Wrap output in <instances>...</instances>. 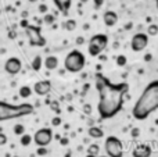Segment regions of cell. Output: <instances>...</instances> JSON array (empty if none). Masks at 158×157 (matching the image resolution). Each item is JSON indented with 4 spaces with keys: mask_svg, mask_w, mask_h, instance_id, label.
I'll return each instance as SVG.
<instances>
[{
    "mask_svg": "<svg viewBox=\"0 0 158 157\" xmlns=\"http://www.w3.org/2000/svg\"><path fill=\"white\" fill-rule=\"evenodd\" d=\"M156 6H157V10H158V0H156Z\"/></svg>",
    "mask_w": 158,
    "mask_h": 157,
    "instance_id": "44",
    "label": "cell"
},
{
    "mask_svg": "<svg viewBox=\"0 0 158 157\" xmlns=\"http://www.w3.org/2000/svg\"><path fill=\"white\" fill-rule=\"evenodd\" d=\"M52 124L54 125V127H58V125H61V118H60V117H54V118L52 120Z\"/></svg>",
    "mask_w": 158,
    "mask_h": 157,
    "instance_id": "29",
    "label": "cell"
},
{
    "mask_svg": "<svg viewBox=\"0 0 158 157\" xmlns=\"http://www.w3.org/2000/svg\"><path fill=\"white\" fill-rule=\"evenodd\" d=\"M53 136L54 135H53V131L50 128H40L33 135V142L38 146H47L53 141Z\"/></svg>",
    "mask_w": 158,
    "mask_h": 157,
    "instance_id": "8",
    "label": "cell"
},
{
    "mask_svg": "<svg viewBox=\"0 0 158 157\" xmlns=\"http://www.w3.org/2000/svg\"><path fill=\"white\" fill-rule=\"evenodd\" d=\"M22 17H24V18H25V17H28V13H27V11H24V13H22Z\"/></svg>",
    "mask_w": 158,
    "mask_h": 157,
    "instance_id": "41",
    "label": "cell"
},
{
    "mask_svg": "<svg viewBox=\"0 0 158 157\" xmlns=\"http://www.w3.org/2000/svg\"><path fill=\"white\" fill-rule=\"evenodd\" d=\"M151 58H153V56H151L150 53H148V54H146V56H144V60H146V61H151Z\"/></svg>",
    "mask_w": 158,
    "mask_h": 157,
    "instance_id": "37",
    "label": "cell"
},
{
    "mask_svg": "<svg viewBox=\"0 0 158 157\" xmlns=\"http://www.w3.org/2000/svg\"><path fill=\"white\" fill-rule=\"evenodd\" d=\"M29 3H36V2H39V0H28Z\"/></svg>",
    "mask_w": 158,
    "mask_h": 157,
    "instance_id": "42",
    "label": "cell"
},
{
    "mask_svg": "<svg viewBox=\"0 0 158 157\" xmlns=\"http://www.w3.org/2000/svg\"><path fill=\"white\" fill-rule=\"evenodd\" d=\"M156 110H158V81H153L142 92L132 110V114L136 120L142 121Z\"/></svg>",
    "mask_w": 158,
    "mask_h": 157,
    "instance_id": "2",
    "label": "cell"
},
{
    "mask_svg": "<svg viewBox=\"0 0 158 157\" xmlns=\"http://www.w3.org/2000/svg\"><path fill=\"white\" fill-rule=\"evenodd\" d=\"M19 142H21L22 146H29L31 142H32V136L28 135V134H24V135L21 136V139H19Z\"/></svg>",
    "mask_w": 158,
    "mask_h": 157,
    "instance_id": "21",
    "label": "cell"
},
{
    "mask_svg": "<svg viewBox=\"0 0 158 157\" xmlns=\"http://www.w3.org/2000/svg\"><path fill=\"white\" fill-rule=\"evenodd\" d=\"M52 108H53V110H56V113H60V107H58V103H53V104H52Z\"/></svg>",
    "mask_w": 158,
    "mask_h": 157,
    "instance_id": "35",
    "label": "cell"
},
{
    "mask_svg": "<svg viewBox=\"0 0 158 157\" xmlns=\"http://www.w3.org/2000/svg\"><path fill=\"white\" fill-rule=\"evenodd\" d=\"M85 64H86V58L85 54L79 50H72L67 54L65 60H64V67H65L67 71L69 72H81L83 70Z\"/></svg>",
    "mask_w": 158,
    "mask_h": 157,
    "instance_id": "4",
    "label": "cell"
},
{
    "mask_svg": "<svg viewBox=\"0 0 158 157\" xmlns=\"http://www.w3.org/2000/svg\"><path fill=\"white\" fill-rule=\"evenodd\" d=\"M93 2H94V8L96 10H98V8L104 4V0H93Z\"/></svg>",
    "mask_w": 158,
    "mask_h": 157,
    "instance_id": "30",
    "label": "cell"
},
{
    "mask_svg": "<svg viewBox=\"0 0 158 157\" xmlns=\"http://www.w3.org/2000/svg\"><path fill=\"white\" fill-rule=\"evenodd\" d=\"M131 135H132V138H137V136L140 135V129L139 128H133V129L131 131Z\"/></svg>",
    "mask_w": 158,
    "mask_h": 157,
    "instance_id": "27",
    "label": "cell"
},
{
    "mask_svg": "<svg viewBox=\"0 0 158 157\" xmlns=\"http://www.w3.org/2000/svg\"><path fill=\"white\" fill-rule=\"evenodd\" d=\"M151 153H153V150H151V147L148 146V145L140 143V145H137V146L133 149L132 156H133V157H150Z\"/></svg>",
    "mask_w": 158,
    "mask_h": 157,
    "instance_id": "12",
    "label": "cell"
},
{
    "mask_svg": "<svg viewBox=\"0 0 158 157\" xmlns=\"http://www.w3.org/2000/svg\"><path fill=\"white\" fill-rule=\"evenodd\" d=\"M21 68H22V63H21V60L17 57H10L4 64L6 72L10 75H17L21 71Z\"/></svg>",
    "mask_w": 158,
    "mask_h": 157,
    "instance_id": "10",
    "label": "cell"
},
{
    "mask_svg": "<svg viewBox=\"0 0 158 157\" xmlns=\"http://www.w3.org/2000/svg\"><path fill=\"white\" fill-rule=\"evenodd\" d=\"M32 70L33 71H39V70L42 68V66H43V60H42L40 56H35V58L32 60Z\"/></svg>",
    "mask_w": 158,
    "mask_h": 157,
    "instance_id": "18",
    "label": "cell"
},
{
    "mask_svg": "<svg viewBox=\"0 0 158 157\" xmlns=\"http://www.w3.org/2000/svg\"><path fill=\"white\" fill-rule=\"evenodd\" d=\"M148 33H143V32H139L136 35H133L131 40V49L133 52H142L144 50V47L148 45Z\"/></svg>",
    "mask_w": 158,
    "mask_h": 157,
    "instance_id": "9",
    "label": "cell"
},
{
    "mask_svg": "<svg viewBox=\"0 0 158 157\" xmlns=\"http://www.w3.org/2000/svg\"><path fill=\"white\" fill-rule=\"evenodd\" d=\"M86 157H108V156H93V155H87Z\"/></svg>",
    "mask_w": 158,
    "mask_h": 157,
    "instance_id": "38",
    "label": "cell"
},
{
    "mask_svg": "<svg viewBox=\"0 0 158 157\" xmlns=\"http://www.w3.org/2000/svg\"><path fill=\"white\" fill-rule=\"evenodd\" d=\"M85 42V39L82 38V36H79V38H77V45H82Z\"/></svg>",
    "mask_w": 158,
    "mask_h": 157,
    "instance_id": "36",
    "label": "cell"
},
{
    "mask_svg": "<svg viewBox=\"0 0 158 157\" xmlns=\"http://www.w3.org/2000/svg\"><path fill=\"white\" fill-rule=\"evenodd\" d=\"M83 111H85V114H90V113H92V107H90V104H85L83 106Z\"/></svg>",
    "mask_w": 158,
    "mask_h": 157,
    "instance_id": "32",
    "label": "cell"
},
{
    "mask_svg": "<svg viewBox=\"0 0 158 157\" xmlns=\"http://www.w3.org/2000/svg\"><path fill=\"white\" fill-rule=\"evenodd\" d=\"M35 113V107L29 103H22V104H8L6 102H0V121H7V120L19 118L29 114Z\"/></svg>",
    "mask_w": 158,
    "mask_h": 157,
    "instance_id": "3",
    "label": "cell"
},
{
    "mask_svg": "<svg viewBox=\"0 0 158 157\" xmlns=\"http://www.w3.org/2000/svg\"><path fill=\"white\" fill-rule=\"evenodd\" d=\"M103 21L104 24L107 25V27H114V25H117L118 22V15L115 11H106L103 15Z\"/></svg>",
    "mask_w": 158,
    "mask_h": 157,
    "instance_id": "13",
    "label": "cell"
},
{
    "mask_svg": "<svg viewBox=\"0 0 158 157\" xmlns=\"http://www.w3.org/2000/svg\"><path fill=\"white\" fill-rule=\"evenodd\" d=\"M19 25H21V27L24 28V29H27V28L29 27V24H28V21H27V19H21V22H19Z\"/></svg>",
    "mask_w": 158,
    "mask_h": 157,
    "instance_id": "34",
    "label": "cell"
},
{
    "mask_svg": "<svg viewBox=\"0 0 158 157\" xmlns=\"http://www.w3.org/2000/svg\"><path fill=\"white\" fill-rule=\"evenodd\" d=\"M8 36H10V38H15V33H14V32H10V35H8Z\"/></svg>",
    "mask_w": 158,
    "mask_h": 157,
    "instance_id": "40",
    "label": "cell"
},
{
    "mask_svg": "<svg viewBox=\"0 0 158 157\" xmlns=\"http://www.w3.org/2000/svg\"><path fill=\"white\" fill-rule=\"evenodd\" d=\"M7 143V136L4 134H0V146H4Z\"/></svg>",
    "mask_w": 158,
    "mask_h": 157,
    "instance_id": "28",
    "label": "cell"
},
{
    "mask_svg": "<svg viewBox=\"0 0 158 157\" xmlns=\"http://www.w3.org/2000/svg\"><path fill=\"white\" fill-rule=\"evenodd\" d=\"M106 153L108 157H123V146L122 142L117 136H108L106 139Z\"/></svg>",
    "mask_w": 158,
    "mask_h": 157,
    "instance_id": "6",
    "label": "cell"
},
{
    "mask_svg": "<svg viewBox=\"0 0 158 157\" xmlns=\"http://www.w3.org/2000/svg\"><path fill=\"white\" fill-rule=\"evenodd\" d=\"M77 21L75 19H67L65 22L63 24V28L64 29H67V31H75L77 29Z\"/></svg>",
    "mask_w": 158,
    "mask_h": 157,
    "instance_id": "19",
    "label": "cell"
},
{
    "mask_svg": "<svg viewBox=\"0 0 158 157\" xmlns=\"http://www.w3.org/2000/svg\"><path fill=\"white\" fill-rule=\"evenodd\" d=\"M14 134L18 136H22L25 134V127L22 124H15L14 125Z\"/></svg>",
    "mask_w": 158,
    "mask_h": 157,
    "instance_id": "23",
    "label": "cell"
},
{
    "mask_svg": "<svg viewBox=\"0 0 158 157\" xmlns=\"http://www.w3.org/2000/svg\"><path fill=\"white\" fill-rule=\"evenodd\" d=\"M54 21H56V17L53 15V14H50V13L44 14V17H43V22H44L46 25H52V24H54Z\"/></svg>",
    "mask_w": 158,
    "mask_h": 157,
    "instance_id": "22",
    "label": "cell"
},
{
    "mask_svg": "<svg viewBox=\"0 0 158 157\" xmlns=\"http://www.w3.org/2000/svg\"><path fill=\"white\" fill-rule=\"evenodd\" d=\"M18 95L22 99H28V97H31V95H32V89H31L29 86H21L18 91Z\"/></svg>",
    "mask_w": 158,
    "mask_h": 157,
    "instance_id": "17",
    "label": "cell"
},
{
    "mask_svg": "<svg viewBox=\"0 0 158 157\" xmlns=\"http://www.w3.org/2000/svg\"><path fill=\"white\" fill-rule=\"evenodd\" d=\"M54 6L61 11L63 14H68L69 8H71V3L72 0H53Z\"/></svg>",
    "mask_w": 158,
    "mask_h": 157,
    "instance_id": "14",
    "label": "cell"
},
{
    "mask_svg": "<svg viewBox=\"0 0 158 157\" xmlns=\"http://www.w3.org/2000/svg\"><path fill=\"white\" fill-rule=\"evenodd\" d=\"M156 125H157V127H158V118L156 120Z\"/></svg>",
    "mask_w": 158,
    "mask_h": 157,
    "instance_id": "45",
    "label": "cell"
},
{
    "mask_svg": "<svg viewBox=\"0 0 158 157\" xmlns=\"http://www.w3.org/2000/svg\"><path fill=\"white\" fill-rule=\"evenodd\" d=\"M25 33H27L28 39H29V45L35 47H42L46 45V39L42 36V29L40 27H33V25H29V27L25 29Z\"/></svg>",
    "mask_w": 158,
    "mask_h": 157,
    "instance_id": "7",
    "label": "cell"
},
{
    "mask_svg": "<svg viewBox=\"0 0 158 157\" xmlns=\"http://www.w3.org/2000/svg\"><path fill=\"white\" fill-rule=\"evenodd\" d=\"M65 157H71V153H67V155H65Z\"/></svg>",
    "mask_w": 158,
    "mask_h": 157,
    "instance_id": "43",
    "label": "cell"
},
{
    "mask_svg": "<svg viewBox=\"0 0 158 157\" xmlns=\"http://www.w3.org/2000/svg\"><path fill=\"white\" fill-rule=\"evenodd\" d=\"M125 28H126V29H131V28H132V24H131V22H129V24H128V25H126V27H125Z\"/></svg>",
    "mask_w": 158,
    "mask_h": 157,
    "instance_id": "39",
    "label": "cell"
},
{
    "mask_svg": "<svg viewBox=\"0 0 158 157\" xmlns=\"http://www.w3.org/2000/svg\"><path fill=\"white\" fill-rule=\"evenodd\" d=\"M94 81L96 89H97L98 93V116H100L101 120L112 118L122 108L125 96L128 95L129 91V85L126 82L112 83L101 72H96Z\"/></svg>",
    "mask_w": 158,
    "mask_h": 157,
    "instance_id": "1",
    "label": "cell"
},
{
    "mask_svg": "<svg viewBox=\"0 0 158 157\" xmlns=\"http://www.w3.org/2000/svg\"><path fill=\"white\" fill-rule=\"evenodd\" d=\"M100 153V146L97 143H92L87 147V155H93V156H98Z\"/></svg>",
    "mask_w": 158,
    "mask_h": 157,
    "instance_id": "20",
    "label": "cell"
},
{
    "mask_svg": "<svg viewBox=\"0 0 158 157\" xmlns=\"http://www.w3.org/2000/svg\"><path fill=\"white\" fill-rule=\"evenodd\" d=\"M89 136L90 138H93V139H100V138H103L104 136V132H103V129L101 128H98V127H90L89 128Z\"/></svg>",
    "mask_w": 158,
    "mask_h": 157,
    "instance_id": "16",
    "label": "cell"
},
{
    "mask_svg": "<svg viewBox=\"0 0 158 157\" xmlns=\"http://www.w3.org/2000/svg\"><path fill=\"white\" fill-rule=\"evenodd\" d=\"M147 33H148L150 36L158 35V25H157V24H151L150 27H148V29H147Z\"/></svg>",
    "mask_w": 158,
    "mask_h": 157,
    "instance_id": "25",
    "label": "cell"
},
{
    "mask_svg": "<svg viewBox=\"0 0 158 157\" xmlns=\"http://www.w3.org/2000/svg\"><path fill=\"white\" fill-rule=\"evenodd\" d=\"M52 91V82L49 79L44 81H38V82L33 85V92H35L38 96H46L50 93Z\"/></svg>",
    "mask_w": 158,
    "mask_h": 157,
    "instance_id": "11",
    "label": "cell"
},
{
    "mask_svg": "<svg viewBox=\"0 0 158 157\" xmlns=\"http://www.w3.org/2000/svg\"><path fill=\"white\" fill-rule=\"evenodd\" d=\"M15 157H18V156H15Z\"/></svg>",
    "mask_w": 158,
    "mask_h": 157,
    "instance_id": "47",
    "label": "cell"
},
{
    "mask_svg": "<svg viewBox=\"0 0 158 157\" xmlns=\"http://www.w3.org/2000/svg\"><path fill=\"white\" fill-rule=\"evenodd\" d=\"M44 67H46L49 71H53L58 67V58L56 56H47L44 58Z\"/></svg>",
    "mask_w": 158,
    "mask_h": 157,
    "instance_id": "15",
    "label": "cell"
},
{
    "mask_svg": "<svg viewBox=\"0 0 158 157\" xmlns=\"http://www.w3.org/2000/svg\"><path fill=\"white\" fill-rule=\"evenodd\" d=\"M47 10H49V8H47V6H46V4H40V6H39V13H42V14H47Z\"/></svg>",
    "mask_w": 158,
    "mask_h": 157,
    "instance_id": "31",
    "label": "cell"
},
{
    "mask_svg": "<svg viewBox=\"0 0 158 157\" xmlns=\"http://www.w3.org/2000/svg\"><path fill=\"white\" fill-rule=\"evenodd\" d=\"M108 45V36L104 35V33H97V35H93L89 40V54L92 57L96 56H100V53Z\"/></svg>",
    "mask_w": 158,
    "mask_h": 157,
    "instance_id": "5",
    "label": "cell"
},
{
    "mask_svg": "<svg viewBox=\"0 0 158 157\" xmlns=\"http://www.w3.org/2000/svg\"><path fill=\"white\" fill-rule=\"evenodd\" d=\"M38 156H46L47 155V150H46V146H39L38 149Z\"/></svg>",
    "mask_w": 158,
    "mask_h": 157,
    "instance_id": "26",
    "label": "cell"
},
{
    "mask_svg": "<svg viewBox=\"0 0 158 157\" xmlns=\"http://www.w3.org/2000/svg\"><path fill=\"white\" fill-rule=\"evenodd\" d=\"M60 143H61V146H67V145L69 143V139L68 138H61L60 139Z\"/></svg>",
    "mask_w": 158,
    "mask_h": 157,
    "instance_id": "33",
    "label": "cell"
},
{
    "mask_svg": "<svg viewBox=\"0 0 158 157\" xmlns=\"http://www.w3.org/2000/svg\"><path fill=\"white\" fill-rule=\"evenodd\" d=\"M128 60H126V56L121 54V56H117V66L118 67H125Z\"/></svg>",
    "mask_w": 158,
    "mask_h": 157,
    "instance_id": "24",
    "label": "cell"
},
{
    "mask_svg": "<svg viewBox=\"0 0 158 157\" xmlns=\"http://www.w3.org/2000/svg\"><path fill=\"white\" fill-rule=\"evenodd\" d=\"M81 2H82V3H86V2H87V0H81Z\"/></svg>",
    "mask_w": 158,
    "mask_h": 157,
    "instance_id": "46",
    "label": "cell"
}]
</instances>
